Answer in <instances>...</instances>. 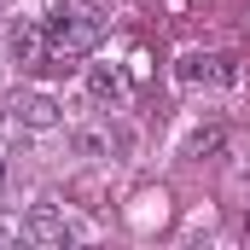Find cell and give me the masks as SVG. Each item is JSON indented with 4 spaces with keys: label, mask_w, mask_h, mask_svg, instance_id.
Returning a JSON list of instances; mask_svg holds the SVG:
<instances>
[{
    "label": "cell",
    "mask_w": 250,
    "mask_h": 250,
    "mask_svg": "<svg viewBox=\"0 0 250 250\" xmlns=\"http://www.w3.org/2000/svg\"><path fill=\"white\" fill-rule=\"evenodd\" d=\"M105 35V18L87 0H59L47 12V41H53V76H70L82 53H93Z\"/></svg>",
    "instance_id": "cell-1"
},
{
    "label": "cell",
    "mask_w": 250,
    "mask_h": 250,
    "mask_svg": "<svg viewBox=\"0 0 250 250\" xmlns=\"http://www.w3.org/2000/svg\"><path fill=\"white\" fill-rule=\"evenodd\" d=\"M192 151L204 157V151H221V128H204V134H192Z\"/></svg>",
    "instance_id": "cell-7"
},
{
    "label": "cell",
    "mask_w": 250,
    "mask_h": 250,
    "mask_svg": "<svg viewBox=\"0 0 250 250\" xmlns=\"http://www.w3.org/2000/svg\"><path fill=\"white\" fill-rule=\"evenodd\" d=\"M12 59L23 76H53V41L47 23H12Z\"/></svg>",
    "instance_id": "cell-2"
},
{
    "label": "cell",
    "mask_w": 250,
    "mask_h": 250,
    "mask_svg": "<svg viewBox=\"0 0 250 250\" xmlns=\"http://www.w3.org/2000/svg\"><path fill=\"white\" fill-rule=\"evenodd\" d=\"M87 87H93V99H123L128 93L123 70H111V64H93V70H87Z\"/></svg>",
    "instance_id": "cell-6"
},
{
    "label": "cell",
    "mask_w": 250,
    "mask_h": 250,
    "mask_svg": "<svg viewBox=\"0 0 250 250\" xmlns=\"http://www.w3.org/2000/svg\"><path fill=\"white\" fill-rule=\"evenodd\" d=\"M23 239L41 245V250H59V245H70V227H64V215L53 204H35V209L23 215Z\"/></svg>",
    "instance_id": "cell-3"
},
{
    "label": "cell",
    "mask_w": 250,
    "mask_h": 250,
    "mask_svg": "<svg viewBox=\"0 0 250 250\" xmlns=\"http://www.w3.org/2000/svg\"><path fill=\"white\" fill-rule=\"evenodd\" d=\"M239 70H233V59H198L192 53L187 64H181V82H233Z\"/></svg>",
    "instance_id": "cell-5"
},
{
    "label": "cell",
    "mask_w": 250,
    "mask_h": 250,
    "mask_svg": "<svg viewBox=\"0 0 250 250\" xmlns=\"http://www.w3.org/2000/svg\"><path fill=\"white\" fill-rule=\"evenodd\" d=\"M0 192H6V157H0Z\"/></svg>",
    "instance_id": "cell-8"
},
{
    "label": "cell",
    "mask_w": 250,
    "mask_h": 250,
    "mask_svg": "<svg viewBox=\"0 0 250 250\" xmlns=\"http://www.w3.org/2000/svg\"><path fill=\"white\" fill-rule=\"evenodd\" d=\"M18 123L23 128H59V105L47 93H23L18 99Z\"/></svg>",
    "instance_id": "cell-4"
}]
</instances>
